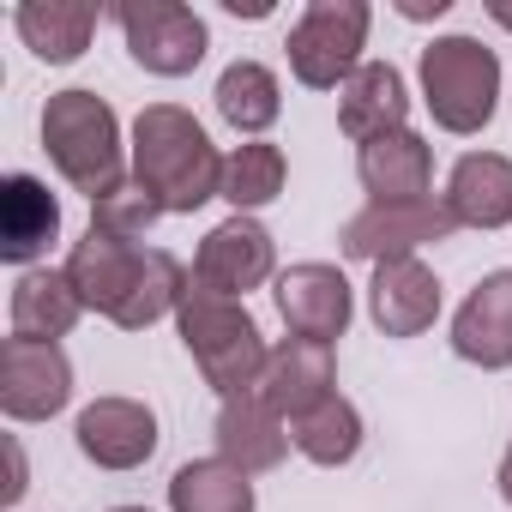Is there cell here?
<instances>
[{"mask_svg": "<svg viewBox=\"0 0 512 512\" xmlns=\"http://www.w3.org/2000/svg\"><path fill=\"white\" fill-rule=\"evenodd\" d=\"M211 97H217V115L235 133H247V139H260L284 115V91H278V73L266 61H229L217 73V91Z\"/></svg>", "mask_w": 512, "mask_h": 512, "instance_id": "obj_23", "label": "cell"}, {"mask_svg": "<svg viewBox=\"0 0 512 512\" xmlns=\"http://www.w3.org/2000/svg\"><path fill=\"white\" fill-rule=\"evenodd\" d=\"M446 211L458 229H506L512 223V157L500 151H464L446 175Z\"/></svg>", "mask_w": 512, "mask_h": 512, "instance_id": "obj_20", "label": "cell"}, {"mask_svg": "<svg viewBox=\"0 0 512 512\" xmlns=\"http://www.w3.org/2000/svg\"><path fill=\"white\" fill-rule=\"evenodd\" d=\"M452 350L470 368H512V272H488L452 314Z\"/></svg>", "mask_w": 512, "mask_h": 512, "instance_id": "obj_15", "label": "cell"}, {"mask_svg": "<svg viewBox=\"0 0 512 512\" xmlns=\"http://www.w3.org/2000/svg\"><path fill=\"white\" fill-rule=\"evenodd\" d=\"M290 446L296 440H290L284 416L260 392H235V398L217 404V458H229L235 470L266 476V470H278L290 458Z\"/></svg>", "mask_w": 512, "mask_h": 512, "instance_id": "obj_14", "label": "cell"}, {"mask_svg": "<svg viewBox=\"0 0 512 512\" xmlns=\"http://www.w3.org/2000/svg\"><path fill=\"white\" fill-rule=\"evenodd\" d=\"M73 404V362L61 344L7 338L0 344V410L13 422H49Z\"/></svg>", "mask_w": 512, "mask_h": 512, "instance_id": "obj_8", "label": "cell"}, {"mask_svg": "<svg viewBox=\"0 0 512 512\" xmlns=\"http://www.w3.org/2000/svg\"><path fill=\"white\" fill-rule=\"evenodd\" d=\"M284 181H290V163H284V151H278L272 139H247V145H235V151L223 157V199H229L241 217L266 211V205L284 193Z\"/></svg>", "mask_w": 512, "mask_h": 512, "instance_id": "obj_26", "label": "cell"}, {"mask_svg": "<svg viewBox=\"0 0 512 512\" xmlns=\"http://www.w3.org/2000/svg\"><path fill=\"white\" fill-rule=\"evenodd\" d=\"M338 127L368 145V139H386V133H404L410 127V91H404V73L392 61H362L344 85H338Z\"/></svg>", "mask_w": 512, "mask_h": 512, "instance_id": "obj_17", "label": "cell"}, {"mask_svg": "<svg viewBox=\"0 0 512 512\" xmlns=\"http://www.w3.org/2000/svg\"><path fill=\"white\" fill-rule=\"evenodd\" d=\"M290 440H296V452L308 458V464H320V470H344L356 452H362V410L350 404V398H326V404H314L302 422H290Z\"/></svg>", "mask_w": 512, "mask_h": 512, "instance_id": "obj_25", "label": "cell"}, {"mask_svg": "<svg viewBox=\"0 0 512 512\" xmlns=\"http://www.w3.org/2000/svg\"><path fill=\"white\" fill-rule=\"evenodd\" d=\"M356 175L374 193V205H404V199H428L434 187V145L422 133H386L356 145Z\"/></svg>", "mask_w": 512, "mask_h": 512, "instance_id": "obj_19", "label": "cell"}, {"mask_svg": "<svg viewBox=\"0 0 512 512\" xmlns=\"http://www.w3.org/2000/svg\"><path fill=\"white\" fill-rule=\"evenodd\" d=\"M7 458H13V482H7V506L25 494V452H19V440H7Z\"/></svg>", "mask_w": 512, "mask_h": 512, "instance_id": "obj_29", "label": "cell"}, {"mask_svg": "<svg viewBox=\"0 0 512 512\" xmlns=\"http://www.w3.org/2000/svg\"><path fill=\"white\" fill-rule=\"evenodd\" d=\"M494 482H500V500H506V506H512V446H506V452H500V476H494Z\"/></svg>", "mask_w": 512, "mask_h": 512, "instance_id": "obj_30", "label": "cell"}, {"mask_svg": "<svg viewBox=\"0 0 512 512\" xmlns=\"http://www.w3.org/2000/svg\"><path fill=\"white\" fill-rule=\"evenodd\" d=\"M157 217H163V199H157L139 175H127V181H115L103 199H91V229H103V235H115V241H139Z\"/></svg>", "mask_w": 512, "mask_h": 512, "instance_id": "obj_27", "label": "cell"}, {"mask_svg": "<svg viewBox=\"0 0 512 512\" xmlns=\"http://www.w3.org/2000/svg\"><path fill=\"white\" fill-rule=\"evenodd\" d=\"M488 19H494V25H506V31H512V0H488Z\"/></svg>", "mask_w": 512, "mask_h": 512, "instance_id": "obj_31", "label": "cell"}, {"mask_svg": "<svg viewBox=\"0 0 512 512\" xmlns=\"http://www.w3.org/2000/svg\"><path fill=\"white\" fill-rule=\"evenodd\" d=\"M458 229V217L446 211V199H404V205H362L350 223H344V253L350 260H368V266H386V260H416L428 241H446Z\"/></svg>", "mask_w": 512, "mask_h": 512, "instance_id": "obj_7", "label": "cell"}, {"mask_svg": "<svg viewBox=\"0 0 512 512\" xmlns=\"http://www.w3.org/2000/svg\"><path fill=\"white\" fill-rule=\"evenodd\" d=\"M253 392H260L284 422H302L314 404H326L338 392V356H332V344H314V338L272 344L266 374H260V386H253Z\"/></svg>", "mask_w": 512, "mask_h": 512, "instance_id": "obj_13", "label": "cell"}, {"mask_svg": "<svg viewBox=\"0 0 512 512\" xmlns=\"http://www.w3.org/2000/svg\"><path fill=\"white\" fill-rule=\"evenodd\" d=\"M43 151L61 169V181L91 199H103L115 181H127L121 175V121L97 91L73 85L43 103Z\"/></svg>", "mask_w": 512, "mask_h": 512, "instance_id": "obj_3", "label": "cell"}, {"mask_svg": "<svg viewBox=\"0 0 512 512\" xmlns=\"http://www.w3.org/2000/svg\"><path fill=\"white\" fill-rule=\"evenodd\" d=\"M422 103L446 133H482L500 109V55L476 37H434L416 61Z\"/></svg>", "mask_w": 512, "mask_h": 512, "instance_id": "obj_4", "label": "cell"}, {"mask_svg": "<svg viewBox=\"0 0 512 512\" xmlns=\"http://www.w3.org/2000/svg\"><path fill=\"white\" fill-rule=\"evenodd\" d=\"M115 512H145V506H115Z\"/></svg>", "mask_w": 512, "mask_h": 512, "instance_id": "obj_32", "label": "cell"}, {"mask_svg": "<svg viewBox=\"0 0 512 512\" xmlns=\"http://www.w3.org/2000/svg\"><path fill=\"white\" fill-rule=\"evenodd\" d=\"M133 175L163 199V211L193 217L199 205L223 199V157L211 133L181 103H145L133 121Z\"/></svg>", "mask_w": 512, "mask_h": 512, "instance_id": "obj_1", "label": "cell"}, {"mask_svg": "<svg viewBox=\"0 0 512 512\" xmlns=\"http://www.w3.org/2000/svg\"><path fill=\"white\" fill-rule=\"evenodd\" d=\"M115 25L127 37V55L157 79H187L211 49L205 19L193 7H181V0H121Z\"/></svg>", "mask_w": 512, "mask_h": 512, "instance_id": "obj_6", "label": "cell"}, {"mask_svg": "<svg viewBox=\"0 0 512 512\" xmlns=\"http://www.w3.org/2000/svg\"><path fill=\"white\" fill-rule=\"evenodd\" d=\"M49 241H61V199L37 175H7L0 181V260L31 272Z\"/></svg>", "mask_w": 512, "mask_h": 512, "instance_id": "obj_16", "label": "cell"}, {"mask_svg": "<svg viewBox=\"0 0 512 512\" xmlns=\"http://www.w3.org/2000/svg\"><path fill=\"white\" fill-rule=\"evenodd\" d=\"M13 338H31V344H61L73 326H79V314H85V302H79V290L67 284V272H49V266H31V272H19V284H13Z\"/></svg>", "mask_w": 512, "mask_h": 512, "instance_id": "obj_22", "label": "cell"}, {"mask_svg": "<svg viewBox=\"0 0 512 512\" xmlns=\"http://www.w3.org/2000/svg\"><path fill=\"white\" fill-rule=\"evenodd\" d=\"M278 266V241L260 217H223L217 229H205L199 253H193V278H205L217 296H247V290H260Z\"/></svg>", "mask_w": 512, "mask_h": 512, "instance_id": "obj_9", "label": "cell"}, {"mask_svg": "<svg viewBox=\"0 0 512 512\" xmlns=\"http://www.w3.org/2000/svg\"><path fill=\"white\" fill-rule=\"evenodd\" d=\"M446 7H452V0H398V13H404V19H416V25H422V19H440Z\"/></svg>", "mask_w": 512, "mask_h": 512, "instance_id": "obj_28", "label": "cell"}, {"mask_svg": "<svg viewBox=\"0 0 512 512\" xmlns=\"http://www.w3.org/2000/svg\"><path fill=\"white\" fill-rule=\"evenodd\" d=\"M13 31H19V43L37 61L67 67V61H79L91 49L97 7H91V0H19V7H13Z\"/></svg>", "mask_w": 512, "mask_h": 512, "instance_id": "obj_21", "label": "cell"}, {"mask_svg": "<svg viewBox=\"0 0 512 512\" xmlns=\"http://www.w3.org/2000/svg\"><path fill=\"white\" fill-rule=\"evenodd\" d=\"M368 0H314V7L290 25V73L308 85V91H338L356 67H362V49H368Z\"/></svg>", "mask_w": 512, "mask_h": 512, "instance_id": "obj_5", "label": "cell"}, {"mask_svg": "<svg viewBox=\"0 0 512 512\" xmlns=\"http://www.w3.org/2000/svg\"><path fill=\"white\" fill-rule=\"evenodd\" d=\"M73 440L97 470H139L157 452V410L139 398H97L79 410Z\"/></svg>", "mask_w": 512, "mask_h": 512, "instance_id": "obj_11", "label": "cell"}, {"mask_svg": "<svg viewBox=\"0 0 512 512\" xmlns=\"http://www.w3.org/2000/svg\"><path fill=\"white\" fill-rule=\"evenodd\" d=\"M145 253H151V247H139V241H115V235H103V229H85V235L73 241V253H67L61 272H67V284L79 290L85 308H97L103 320H115L121 302L133 296L139 272H145Z\"/></svg>", "mask_w": 512, "mask_h": 512, "instance_id": "obj_12", "label": "cell"}, {"mask_svg": "<svg viewBox=\"0 0 512 512\" xmlns=\"http://www.w3.org/2000/svg\"><path fill=\"white\" fill-rule=\"evenodd\" d=\"M175 326H181V344H187V356L199 362V374H205V386L217 398H235V392L260 386L272 344L260 338L253 314L235 296H217L205 278L187 272L181 302H175Z\"/></svg>", "mask_w": 512, "mask_h": 512, "instance_id": "obj_2", "label": "cell"}, {"mask_svg": "<svg viewBox=\"0 0 512 512\" xmlns=\"http://www.w3.org/2000/svg\"><path fill=\"white\" fill-rule=\"evenodd\" d=\"M253 476L229 458H193L169 476V512H253Z\"/></svg>", "mask_w": 512, "mask_h": 512, "instance_id": "obj_24", "label": "cell"}, {"mask_svg": "<svg viewBox=\"0 0 512 512\" xmlns=\"http://www.w3.org/2000/svg\"><path fill=\"white\" fill-rule=\"evenodd\" d=\"M278 314L290 326V338H314V344H338L356 320V296L350 278L326 260H302L290 272H278Z\"/></svg>", "mask_w": 512, "mask_h": 512, "instance_id": "obj_10", "label": "cell"}, {"mask_svg": "<svg viewBox=\"0 0 512 512\" xmlns=\"http://www.w3.org/2000/svg\"><path fill=\"white\" fill-rule=\"evenodd\" d=\"M368 314L386 338H422L440 320V278L422 260H386V266H374Z\"/></svg>", "mask_w": 512, "mask_h": 512, "instance_id": "obj_18", "label": "cell"}]
</instances>
